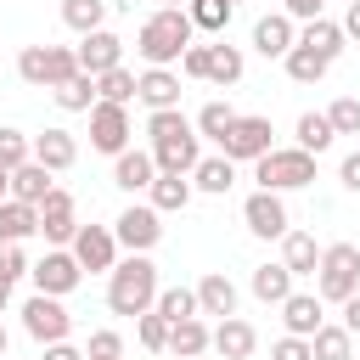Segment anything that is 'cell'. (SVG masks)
<instances>
[{"mask_svg":"<svg viewBox=\"0 0 360 360\" xmlns=\"http://www.w3.org/2000/svg\"><path fill=\"white\" fill-rule=\"evenodd\" d=\"M231 124H236V107H231V101H208V107L197 112V135H208V141H225Z\"/></svg>","mask_w":360,"mask_h":360,"instance_id":"40","label":"cell"},{"mask_svg":"<svg viewBox=\"0 0 360 360\" xmlns=\"http://www.w3.org/2000/svg\"><path fill=\"white\" fill-rule=\"evenodd\" d=\"M197 309H202V315H214V321L236 315V281H231L225 270H208V276L197 281Z\"/></svg>","mask_w":360,"mask_h":360,"instance_id":"22","label":"cell"},{"mask_svg":"<svg viewBox=\"0 0 360 360\" xmlns=\"http://www.w3.org/2000/svg\"><path fill=\"white\" fill-rule=\"evenodd\" d=\"M73 231H79V208H73V197L56 186V191L39 202V236H45L51 248H68V242H73Z\"/></svg>","mask_w":360,"mask_h":360,"instance_id":"13","label":"cell"},{"mask_svg":"<svg viewBox=\"0 0 360 360\" xmlns=\"http://www.w3.org/2000/svg\"><path fill=\"white\" fill-rule=\"evenodd\" d=\"M112 231H118V248H129V253H152V248L163 242V214H158L152 202H129V208L112 219Z\"/></svg>","mask_w":360,"mask_h":360,"instance_id":"9","label":"cell"},{"mask_svg":"<svg viewBox=\"0 0 360 360\" xmlns=\"http://www.w3.org/2000/svg\"><path fill=\"white\" fill-rule=\"evenodd\" d=\"M253 180H259V191H304L309 180H315V152H304V146H270L259 163H253Z\"/></svg>","mask_w":360,"mask_h":360,"instance_id":"4","label":"cell"},{"mask_svg":"<svg viewBox=\"0 0 360 360\" xmlns=\"http://www.w3.org/2000/svg\"><path fill=\"white\" fill-rule=\"evenodd\" d=\"M298 45H309V51H315V56H326V62H338V56H343V45H349V34H343V22L315 17V22H304V28H298Z\"/></svg>","mask_w":360,"mask_h":360,"instance_id":"24","label":"cell"},{"mask_svg":"<svg viewBox=\"0 0 360 360\" xmlns=\"http://www.w3.org/2000/svg\"><path fill=\"white\" fill-rule=\"evenodd\" d=\"M326 118H332L338 135H360V96H338V101L326 107Z\"/></svg>","mask_w":360,"mask_h":360,"instance_id":"43","label":"cell"},{"mask_svg":"<svg viewBox=\"0 0 360 360\" xmlns=\"http://www.w3.org/2000/svg\"><path fill=\"white\" fill-rule=\"evenodd\" d=\"M281 62H287V79H292V84H321V79H326V68H332V62H326V56H315L309 45H292Z\"/></svg>","mask_w":360,"mask_h":360,"instance_id":"34","label":"cell"},{"mask_svg":"<svg viewBox=\"0 0 360 360\" xmlns=\"http://www.w3.org/2000/svg\"><path fill=\"white\" fill-rule=\"evenodd\" d=\"M191 39H197V22H191L186 6H163V11H152V17L135 28V51H141L146 68H174Z\"/></svg>","mask_w":360,"mask_h":360,"instance_id":"1","label":"cell"},{"mask_svg":"<svg viewBox=\"0 0 360 360\" xmlns=\"http://www.w3.org/2000/svg\"><path fill=\"white\" fill-rule=\"evenodd\" d=\"M62 22L73 34H96L107 22V0H62Z\"/></svg>","mask_w":360,"mask_h":360,"instance_id":"36","label":"cell"},{"mask_svg":"<svg viewBox=\"0 0 360 360\" xmlns=\"http://www.w3.org/2000/svg\"><path fill=\"white\" fill-rule=\"evenodd\" d=\"M0 197H11V169H0Z\"/></svg>","mask_w":360,"mask_h":360,"instance_id":"54","label":"cell"},{"mask_svg":"<svg viewBox=\"0 0 360 360\" xmlns=\"http://www.w3.org/2000/svg\"><path fill=\"white\" fill-rule=\"evenodd\" d=\"M315 292H321V304H343V298L360 292V248H354V242H332V248H321Z\"/></svg>","mask_w":360,"mask_h":360,"instance_id":"5","label":"cell"},{"mask_svg":"<svg viewBox=\"0 0 360 360\" xmlns=\"http://www.w3.org/2000/svg\"><path fill=\"white\" fill-rule=\"evenodd\" d=\"M73 51H79V68H84V73H96V79H101L107 68H118V62H124V39H118L112 28L79 34V45H73Z\"/></svg>","mask_w":360,"mask_h":360,"instance_id":"14","label":"cell"},{"mask_svg":"<svg viewBox=\"0 0 360 360\" xmlns=\"http://www.w3.org/2000/svg\"><path fill=\"white\" fill-rule=\"evenodd\" d=\"M208 349H214V326H208L202 315L169 326V354H174V360H191V354H208Z\"/></svg>","mask_w":360,"mask_h":360,"instance_id":"23","label":"cell"},{"mask_svg":"<svg viewBox=\"0 0 360 360\" xmlns=\"http://www.w3.org/2000/svg\"><path fill=\"white\" fill-rule=\"evenodd\" d=\"M0 360H6V354H0Z\"/></svg>","mask_w":360,"mask_h":360,"instance_id":"59","label":"cell"},{"mask_svg":"<svg viewBox=\"0 0 360 360\" xmlns=\"http://www.w3.org/2000/svg\"><path fill=\"white\" fill-rule=\"evenodd\" d=\"M152 158H158V174H191V169L202 163V135H197V129L169 135V141L152 146Z\"/></svg>","mask_w":360,"mask_h":360,"instance_id":"15","label":"cell"},{"mask_svg":"<svg viewBox=\"0 0 360 360\" xmlns=\"http://www.w3.org/2000/svg\"><path fill=\"white\" fill-rule=\"evenodd\" d=\"M343 34L360 39V0H349V11H343Z\"/></svg>","mask_w":360,"mask_h":360,"instance_id":"52","label":"cell"},{"mask_svg":"<svg viewBox=\"0 0 360 360\" xmlns=\"http://www.w3.org/2000/svg\"><path fill=\"white\" fill-rule=\"evenodd\" d=\"M135 101H146V112L180 107V73H174V68H146L141 84H135Z\"/></svg>","mask_w":360,"mask_h":360,"instance_id":"20","label":"cell"},{"mask_svg":"<svg viewBox=\"0 0 360 360\" xmlns=\"http://www.w3.org/2000/svg\"><path fill=\"white\" fill-rule=\"evenodd\" d=\"M73 73H84L73 45H22V51H17V79L34 84V90H56V84H68Z\"/></svg>","mask_w":360,"mask_h":360,"instance_id":"3","label":"cell"},{"mask_svg":"<svg viewBox=\"0 0 360 360\" xmlns=\"http://www.w3.org/2000/svg\"><path fill=\"white\" fill-rule=\"evenodd\" d=\"M191 191H197L191 174H158V180L146 186V202H152L158 214H180V208L191 202Z\"/></svg>","mask_w":360,"mask_h":360,"instance_id":"27","label":"cell"},{"mask_svg":"<svg viewBox=\"0 0 360 360\" xmlns=\"http://www.w3.org/2000/svg\"><path fill=\"white\" fill-rule=\"evenodd\" d=\"M292 45H298V22H292L287 11H270V17L253 22V51H259V56H287Z\"/></svg>","mask_w":360,"mask_h":360,"instance_id":"16","label":"cell"},{"mask_svg":"<svg viewBox=\"0 0 360 360\" xmlns=\"http://www.w3.org/2000/svg\"><path fill=\"white\" fill-rule=\"evenodd\" d=\"M158 292H163V281H158V264L146 253L118 259L112 276H107V309L112 315H146L158 304Z\"/></svg>","mask_w":360,"mask_h":360,"instance_id":"2","label":"cell"},{"mask_svg":"<svg viewBox=\"0 0 360 360\" xmlns=\"http://www.w3.org/2000/svg\"><path fill=\"white\" fill-rule=\"evenodd\" d=\"M51 191H56V174H51L45 163H34V158H28L22 169H11V197H17V202H34V208H39Z\"/></svg>","mask_w":360,"mask_h":360,"instance_id":"25","label":"cell"},{"mask_svg":"<svg viewBox=\"0 0 360 360\" xmlns=\"http://www.w3.org/2000/svg\"><path fill=\"white\" fill-rule=\"evenodd\" d=\"M253 349H259V332H253L242 315L214 321V354H219V360H253Z\"/></svg>","mask_w":360,"mask_h":360,"instance_id":"17","label":"cell"},{"mask_svg":"<svg viewBox=\"0 0 360 360\" xmlns=\"http://www.w3.org/2000/svg\"><path fill=\"white\" fill-rule=\"evenodd\" d=\"M270 360H315V349H309V338H298V332H281V338L270 343Z\"/></svg>","mask_w":360,"mask_h":360,"instance_id":"46","label":"cell"},{"mask_svg":"<svg viewBox=\"0 0 360 360\" xmlns=\"http://www.w3.org/2000/svg\"><path fill=\"white\" fill-rule=\"evenodd\" d=\"M309 349H315V360H354V332H349L343 321H338V326L326 321V326L309 338Z\"/></svg>","mask_w":360,"mask_h":360,"instance_id":"33","label":"cell"},{"mask_svg":"<svg viewBox=\"0 0 360 360\" xmlns=\"http://www.w3.org/2000/svg\"><path fill=\"white\" fill-rule=\"evenodd\" d=\"M338 309H343V326H349V332L360 338V292H354V298H343Z\"/></svg>","mask_w":360,"mask_h":360,"instance_id":"50","label":"cell"},{"mask_svg":"<svg viewBox=\"0 0 360 360\" xmlns=\"http://www.w3.org/2000/svg\"><path fill=\"white\" fill-rule=\"evenodd\" d=\"M34 163H45L51 174L73 169V163H79V141H73V129H45V135H34Z\"/></svg>","mask_w":360,"mask_h":360,"instance_id":"21","label":"cell"},{"mask_svg":"<svg viewBox=\"0 0 360 360\" xmlns=\"http://www.w3.org/2000/svg\"><path fill=\"white\" fill-rule=\"evenodd\" d=\"M281 11H287L292 22H315V17H321V0H281Z\"/></svg>","mask_w":360,"mask_h":360,"instance_id":"48","label":"cell"},{"mask_svg":"<svg viewBox=\"0 0 360 360\" xmlns=\"http://www.w3.org/2000/svg\"><path fill=\"white\" fill-rule=\"evenodd\" d=\"M45 360H84V349H73V343L62 338V343H45Z\"/></svg>","mask_w":360,"mask_h":360,"instance_id":"51","label":"cell"},{"mask_svg":"<svg viewBox=\"0 0 360 360\" xmlns=\"http://www.w3.org/2000/svg\"><path fill=\"white\" fill-rule=\"evenodd\" d=\"M6 343H11V338H6V326H0V354H6Z\"/></svg>","mask_w":360,"mask_h":360,"instance_id":"55","label":"cell"},{"mask_svg":"<svg viewBox=\"0 0 360 360\" xmlns=\"http://www.w3.org/2000/svg\"><path fill=\"white\" fill-rule=\"evenodd\" d=\"M28 236H39V208L0 197V242H28Z\"/></svg>","mask_w":360,"mask_h":360,"instance_id":"26","label":"cell"},{"mask_svg":"<svg viewBox=\"0 0 360 360\" xmlns=\"http://www.w3.org/2000/svg\"><path fill=\"white\" fill-rule=\"evenodd\" d=\"M276 129H270V118H259V112H236V124H231V135L219 141V152L231 158V163H259L276 141H270Z\"/></svg>","mask_w":360,"mask_h":360,"instance_id":"7","label":"cell"},{"mask_svg":"<svg viewBox=\"0 0 360 360\" xmlns=\"http://www.w3.org/2000/svg\"><path fill=\"white\" fill-rule=\"evenodd\" d=\"M68 248L90 276H112V264H118V231L112 225H79Z\"/></svg>","mask_w":360,"mask_h":360,"instance_id":"10","label":"cell"},{"mask_svg":"<svg viewBox=\"0 0 360 360\" xmlns=\"http://www.w3.org/2000/svg\"><path fill=\"white\" fill-rule=\"evenodd\" d=\"M152 180H158V158H152V146H146V152L129 146V152L112 158V186H124V191H146Z\"/></svg>","mask_w":360,"mask_h":360,"instance_id":"18","label":"cell"},{"mask_svg":"<svg viewBox=\"0 0 360 360\" xmlns=\"http://www.w3.org/2000/svg\"><path fill=\"white\" fill-rule=\"evenodd\" d=\"M332 141H338V129H332V118H326V112H304V118H298V146H304V152H315V158H321Z\"/></svg>","mask_w":360,"mask_h":360,"instance_id":"37","label":"cell"},{"mask_svg":"<svg viewBox=\"0 0 360 360\" xmlns=\"http://www.w3.org/2000/svg\"><path fill=\"white\" fill-rule=\"evenodd\" d=\"M231 6H236V0H231Z\"/></svg>","mask_w":360,"mask_h":360,"instance_id":"58","label":"cell"},{"mask_svg":"<svg viewBox=\"0 0 360 360\" xmlns=\"http://www.w3.org/2000/svg\"><path fill=\"white\" fill-rule=\"evenodd\" d=\"M163 6H191V0H163Z\"/></svg>","mask_w":360,"mask_h":360,"instance_id":"56","label":"cell"},{"mask_svg":"<svg viewBox=\"0 0 360 360\" xmlns=\"http://www.w3.org/2000/svg\"><path fill=\"white\" fill-rule=\"evenodd\" d=\"M135 84H141V73H129L124 62H118V68H107V73L96 79V90H101V101H124V107L135 101Z\"/></svg>","mask_w":360,"mask_h":360,"instance_id":"38","label":"cell"},{"mask_svg":"<svg viewBox=\"0 0 360 360\" xmlns=\"http://www.w3.org/2000/svg\"><path fill=\"white\" fill-rule=\"evenodd\" d=\"M34 292H51V298H68L79 281H84V264L73 259V248H45V259H34Z\"/></svg>","mask_w":360,"mask_h":360,"instance_id":"8","label":"cell"},{"mask_svg":"<svg viewBox=\"0 0 360 360\" xmlns=\"http://www.w3.org/2000/svg\"><path fill=\"white\" fill-rule=\"evenodd\" d=\"M90 146L107 152V158L129 152V107L124 101H96L90 107Z\"/></svg>","mask_w":360,"mask_h":360,"instance_id":"11","label":"cell"},{"mask_svg":"<svg viewBox=\"0 0 360 360\" xmlns=\"http://www.w3.org/2000/svg\"><path fill=\"white\" fill-rule=\"evenodd\" d=\"M152 309H158L169 326H174V321H191V315H202V309H197V287H163Z\"/></svg>","mask_w":360,"mask_h":360,"instance_id":"35","label":"cell"},{"mask_svg":"<svg viewBox=\"0 0 360 360\" xmlns=\"http://www.w3.org/2000/svg\"><path fill=\"white\" fill-rule=\"evenodd\" d=\"M135 332H141V349H152V354H169V321H163L158 309L135 315Z\"/></svg>","mask_w":360,"mask_h":360,"instance_id":"42","label":"cell"},{"mask_svg":"<svg viewBox=\"0 0 360 360\" xmlns=\"http://www.w3.org/2000/svg\"><path fill=\"white\" fill-rule=\"evenodd\" d=\"M242 73H248V56L236 45H225V39L208 45V84H236Z\"/></svg>","mask_w":360,"mask_h":360,"instance_id":"32","label":"cell"},{"mask_svg":"<svg viewBox=\"0 0 360 360\" xmlns=\"http://www.w3.org/2000/svg\"><path fill=\"white\" fill-rule=\"evenodd\" d=\"M281 321H287V332H298V338H315V332L326 326L321 292H287V298H281Z\"/></svg>","mask_w":360,"mask_h":360,"instance_id":"19","label":"cell"},{"mask_svg":"<svg viewBox=\"0 0 360 360\" xmlns=\"http://www.w3.org/2000/svg\"><path fill=\"white\" fill-rule=\"evenodd\" d=\"M191 360H208V354H191Z\"/></svg>","mask_w":360,"mask_h":360,"instance_id":"57","label":"cell"},{"mask_svg":"<svg viewBox=\"0 0 360 360\" xmlns=\"http://www.w3.org/2000/svg\"><path fill=\"white\" fill-rule=\"evenodd\" d=\"M51 96H56V107H62V112H90V107L101 101L96 73H73V79H68V84H56Z\"/></svg>","mask_w":360,"mask_h":360,"instance_id":"30","label":"cell"},{"mask_svg":"<svg viewBox=\"0 0 360 360\" xmlns=\"http://www.w3.org/2000/svg\"><path fill=\"white\" fill-rule=\"evenodd\" d=\"M34 158V135H22V129H0V169H22Z\"/></svg>","mask_w":360,"mask_h":360,"instance_id":"41","label":"cell"},{"mask_svg":"<svg viewBox=\"0 0 360 360\" xmlns=\"http://www.w3.org/2000/svg\"><path fill=\"white\" fill-rule=\"evenodd\" d=\"M281 264H287L292 276H315V270H321V242H315L309 231H287V236H281Z\"/></svg>","mask_w":360,"mask_h":360,"instance_id":"28","label":"cell"},{"mask_svg":"<svg viewBox=\"0 0 360 360\" xmlns=\"http://www.w3.org/2000/svg\"><path fill=\"white\" fill-rule=\"evenodd\" d=\"M180 73H186V79H208V45H197V39H191V45H186V56H180Z\"/></svg>","mask_w":360,"mask_h":360,"instance_id":"47","label":"cell"},{"mask_svg":"<svg viewBox=\"0 0 360 360\" xmlns=\"http://www.w3.org/2000/svg\"><path fill=\"white\" fill-rule=\"evenodd\" d=\"M22 332L45 349V343H62L68 332H73V315H68V304L62 298H51V292H34L28 304H22Z\"/></svg>","mask_w":360,"mask_h":360,"instance_id":"6","label":"cell"},{"mask_svg":"<svg viewBox=\"0 0 360 360\" xmlns=\"http://www.w3.org/2000/svg\"><path fill=\"white\" fill-rule=\"evenodd\" d=\"M292 281H298V276H292L281 259H276V264H259V270H253V298H259V304H281V298L292 292Z\"/></svg>","mask_w":360,"mask_h":360,"instance_id":"31","label":"cell"},{"mask_svg":"<svg viewBox=\"0 0 360 360\" xmlns=\"http://www.w3.org/2000/svg\"><path fill=\"white\" fill-rule=\"evenodd\" d=\"M242 219H248V231H253L259 242H281V236L292 231V219H287V202H281V191H253V197L242 202Z\"/></svg>","mask_w":360,"mask_h":360,"instance_id":"12","label":"cell"},{"mask_svg":"<svg viewBox=\"0 0 360 360\" xmlns=\"http://www.w3.org/2000/svg\"><path fill=\"white\" fill-rule=\"evenodd\" d=\"M191 11V22H197V34H225V22H231V0H191L186 6Z\"/></svg>","mask_w":360,"mask_h":360,"instance_id":"39","label":"cell"},{"mask_svg":"<svg viewBox=\"0 0 360 360\" xmlns=\"http://www.w3.org/2000/svg\"><path fill=\"white\" fill-rule=\"evenodd\" d=\"M6 304H11V281L0 276V315H6Z\"/></svg>","mask_w":360,"mask_h":360,"instance_id":"53","label":"cell"},{"mask_svg":"<svg viewBox=\"0 0 360 360\" xmlns=\"http://www.w3.org/2000/svg\"><path fill=\"white\" fill-rule=\"evenodd\" d=\"M191 186L208 191V197H225V191L236 186V163H231L225 152H214V158H202V163L191 169Z\"/></svg>","mask_w":360,"mask_h":360,"instance_id":"29","label":"cell"},{"mask_svg":"<svg viewBox=\"0 0 360 360\" xmlns=\"http://www.w3.org/2000/svg\"><path fill=\"white\" fill-rule=\"evenodd\" d=\"M84 360H124V338L118 332H90V343H84Z\"/></svg>","mask_w":360,"mask_h":360,"instance_id":"44","label":"cell"},{"mask_svg":"<svg viewBox=\"0 0 360 360\" xmlns=\"http://www.w3.org/2000/svg\"><path fill=\"white\" fill-rule=\"evenodd\" d=\"M34 264H28V253H22V242H0V276L6 281H22Z\"/></svg>","mask_w":360,"mask_h":360,"instance_id":"45","label":"cell"},{"mask_svg":"<svg viewBox=\"0 0 360 360\" xmlns=\"http://www.w3.org/2000/svg\"><path fill=\"white\" fill-rule=\"evenodd\" d=\"M338 180H343L349 191H360V152H349V158H343V169H338Z\"/></svg>","mask_w":360,"mask_h":360,"instance_id":"49","label":"cell"}]
</instances>
